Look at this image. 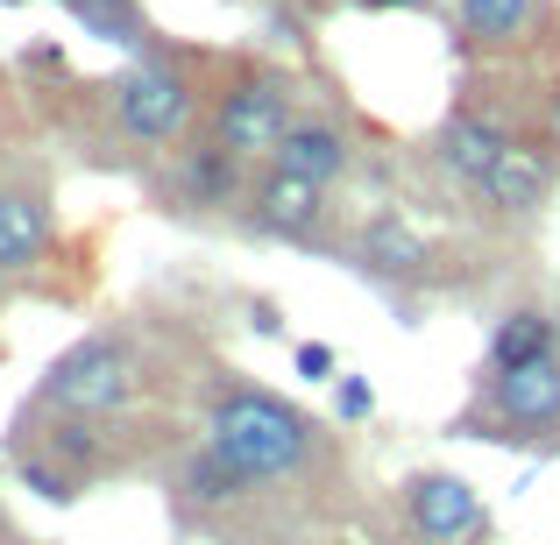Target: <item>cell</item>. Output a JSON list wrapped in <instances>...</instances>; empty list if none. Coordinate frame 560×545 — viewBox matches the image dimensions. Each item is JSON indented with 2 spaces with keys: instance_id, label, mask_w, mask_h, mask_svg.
I'll list each match as a JSON object with an SVG mask.
<instances>
[{
  "instance_id": "11",
  "label": "cell",
  "mask_w": 560,
  "mask_h": 545,
  "mask_svg": "<svg viewBox=\"0 0 560 545\" xmlns=\"http://www.w3.org/2000/svg\"><path fill=\"white\" fill-rule=\"evenodd\" d=\"M425 262H433V248H425V234L411 227L405 213H370L355 234V270L370 276V284H390V291H411L425 284Z\"/></svg>"
},
{
  "instance_id": "1",
  "label": "cell",
  "mask_w": 560,
  "mask_h": 545,
  "mask_svg": "<svg viewBox=\"0 0 560 545\" xmlns=\"http://www.w3.org/2000/svg\"><path fill=\"white\" fill-rule=\"evenodd\" d=\"M206 447L228 453L248 475V489H277V482H299L319 461V425L299 404H284L277 390L213 382V396H206Z\"/></svg>"
},
{
  "instance_id": "20",
  "label": "cell",
  "mask_w": 560,
  "mask_h": 545,
  "mask_svg": "<svg viewBox=\"0 0 560 545\" xmlns=\"http://www.w3.org/2000/svg\"><path fill=\"white\" fill-rule=\"evenodd\" d=\"M334 411H341V425H362L376 411V390L362 376H341V390H334Z\"/></svg>"
},
{
  "instance_id": "9",
  "label": "cell",
  "mask_w": 560,
  "mask_h": 545,
  "mask_svg": "<svg viewBox=\"0 0 560 545\" xmlns=\"http://www.w3.org/2000/svg\"><path fill=\"white\" fill-rule=\"evenodd\" d=\"M553 185H560V164H553V156L511 142V150L497 156V170L476 185V205H482L490 220H504V227H533V220H547Z\"/></svg>"
},
{
  "instance_id": "2",
  "label": "cell",
  "mask_w": 560,
  "mask_h": 545,
  "mask_svg": "<svg viewBox=\"0 0 560 545\" xmlns=\"http://www.w3.org/2000/svg\"><path fill=\"white\" fill-rule=\"evenodd\" d=\"M107 114L121 142H136L142 156H164L178 142H191V128H199V85H191L178 57H156V50L128 57L107 85Z\"/></svg>"
},
{
  "instance_id": "5",
  "label": "cell",
  "mask_w": 560,
  "mask_h": 545,
  "mask_svg": "<svg viewBox=\"0 0 560 545\" xmlns=\"http://www.w3.org/2000/svg\"><path fill=\"white\" fill-rule=\"evenodd\" d=\"M299 79L277 64H242L228 85L213 93V121H206V135L220 142L228 156H242V164H270L277 142L291 135V121H299Z\"/></svg>"
},
{
  "instance_id": "14",
  "label": "cell",
  "mask_w": 560,
  "mask_h": 545,
  "mask_svg": "<svg viewBox=\"0 0 560 545\" xmlns=\"http://www.w3.org/2000/svg\"><path fill=\"white\" fill-rule=\"evenodd\" d=\"M539 14H547V0H454V43L468 57L518 50V43H533Z\"/></svg>"
},
{
  "instance_id": "12",
  "label": "cell",
  "mask_w": 560,
  "mask_h": 545,
  "mask_svg": "<svg viewBox=\"0 0 560 545\" xmlns=\"http://www.w3.org/2000/svg\"><path fill=\"white\" fill-rule=\"evenodd\" d=\"M270 170H291V178H305V185H341L348 170H355V135H348L334 114H299L291 121V135L277 142V156H270Z\"/></svg>"
},
{
  "instance_id": "18",
  "label": "cell",
  "mask_w": 560,
  "mask_h": 545,
  "mask_svg": "<svg viewBox=\"0 0 560 545\" xmlns=\"http://www.w3.org/2000/svg\"><path fill=\"white\" fill-rule=\"evenodd\" d=\"M14 475H22V489H36L43 503H71V496H79V475H71L65 461H36V453H22Z\"/></svg>"
},
{
  "instance_id": "19",
  "label": "cell",
  "mask_w": 560,
  "mask_h": 545,
  "mask_svg": "<svg viewBox=\"0 0 560 545\" xmlns=\"http://www.w3.org/2000/svg\"><path fill=\"white\" fill-rule=\"evenodd\" d=\"M291 368H299L305 382H334V376H341V355H334L327 341H299V347H291Z\"/></svg>"
},
{
  "instance_id": "16",
  "label": "cell",
  "mask_w": 560,
  "mask_h": 545,
  "mask_svg": "<svg viewBox=\"0 0 560 545\" xmlns=\"http://www.w3.org/2000/svg\"><path fill=\"white\" fill-rule=\"evenodd\" d=\"M65 14L93 43H107V50L150 57V14H142V0H65Z\"/></svg>"
},
{
  "instance_id": "4",
  "label": "cell",
  "mask_w": 560,
  "mask_h": 545,
  "mask_svg": "<svg viewBox=\"0 0 560 545\" xmlns=\"http://www.w3.org/2000/svg\"><path fill=\"white\" fill-rule=\"evenodd\" d=\"M136 390H142L136 341L128 333H85L43 368L36 404L57 411V418H114V411L136 404Z\"/></svg>"
},
{
  "instance_id": "15",
  "label": "cell",
  "mask_w": 560,
  "mask_h": 545,
  "mask_svg": "<svg viewBox=\"0 0 560 545\" xmlns=\"http://www.w3.org/2000/svg\"><path fill=\"white\" fill-rule=\"evenodd\" d=\"M560 355V319L547 305H511L490 327V347H482V376H511V368H533Z\"/></svg>"
},
{
  "instance_id": "7",
  "label": "cell",
  "mask_w": 560,
  "mask_h": 545,
  "mask_svg": "<svg viewBox=\"0 0 560 545\" xmlns=\"http://www.w3.org/2000/svg\"><path fill=\"white\" fill-rule=\"evenodd\" d=\"M405 532L419 545H482L490 538V510H482L476 482L454 467H419L405 482Z\"/></svg>"
},
{
  "instance_id": "3",
  "label": "cell",
  "mask_w": 560,
  "mask_h": 545,
  "mask_svg": "<svg viewBox=\"0 0 560 545\" xmlns=\"http://www.w3.org/2000/svg\"><path fill=\"white\" fill-rule=\"evenodd\" d=\"M462 439H490V447H525L547 453L560 439V355L511 368V376H476V396L454 418Z\"/></svg>"
},
{
  "instance_id": "21",
  "label": "cell",
  "mask_w": 560,
  "mask_h": 545,
  "mask_svg": "<svg viewBox=\"0 0 560 545\" xmlns=\"http://www.w3.org/2000/svg\"><path fill=\"white\" fill-rule=\"evenodd\" d=\"M539 150L560 164V79L547 85V99H539Z\"/></svg>"
},
{
  "instance_id": "6",
  "label": "cell",
  "mask_w": 560,
  "mask_h": 545,
  "mask_svg": "<svg viewBox=\"0 0 560 545\" xmlns=\"http://www.w3.org/2000/svg\"><path fill=\"white\" fill-rule=\"evenodd\" d=\"M248 199V164L228 156L213 135L206 142H178L171 150V170L156 178V205L185 220H213V213H242Z\"/></svg>"
},
{
  "instance_id": "8",
  "label": "cell",
  "mask_w": 560,
  "mask_h": 545,
  "mask_svg": "<svg viewBox=\"0 0 560 545\" xmlns=\"http://www.w3.org/2000/svg\"><path fill=\"white\" fill-rule=\"evenodd\" d=\"M327 185H305L291 178V170H270L262 164L256 178H248V199H242V227L256 234V241H284V248H313L319 234H327Z\"/></svg>"
},
{
  "instance_id": "17",
  "label": "cell",
  "mask_w": 560,
  "mask_h": 545,
  "mask_svg": "<svg viewBox=\"0 0 560 545\" xmlns=\"http://www.w3.org/2000/svg\"><path fill=\"white\" fill-rule=\"evenodd\" d=\"M178 496H185L191 510H220V503H234V496H256V489H248V475L228 461V453L199 439V447L178 461Z\"/></svg>"
},
{
  "instance_id": "13",
  "label": "cell",
  "mask_w": 560,
  "mask_h": 545,
  "mask_svg": "<svg viewBox=\"0 0 560 545\" xmlns=\"http://www.w3.org/2000/svg\"><path fill=\"white\" fill-rule=\"evenodd\" d=\"M50 248V185L0 178V276H22Z\"/></svg>"
},
{
  "instance_id": "22",
  "label": "cell",
  "mask_w": 560,
  "mask_h": 545,
  "mask_svg": "<svg viewBox=\"0 0 560 545\" xmlns=\"http://www.w3.org/2000/svg\"><path fill=\"white\" fill-rule=\"evenodd\" d=\"M355 8H362V14H390V8L411 14V8H425V0H355Z\"/></svg>"
},
{
  "instance_id": "10",
  "label": "cell",
  "mask_w": 560,
  "mask_h": 545,
  "mask_svg": "<svg viewBox=\"0 0 560 545\" xmlns=\"http://www.w3.org/2000/svg\"><path fill=\"white\" fill-rule=\"evenodd\" d=\"M511 142H518V135H511L497 114L454 107L447 121H440V135H433V164H440V178H454L462 191H476V185L497 170V156H504Z\"/></svg>"
}]
</instances>
